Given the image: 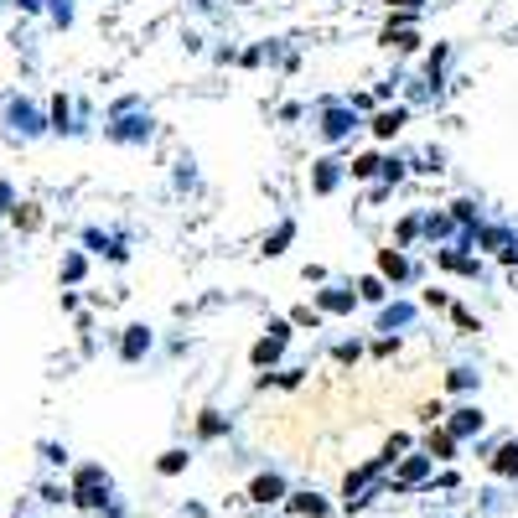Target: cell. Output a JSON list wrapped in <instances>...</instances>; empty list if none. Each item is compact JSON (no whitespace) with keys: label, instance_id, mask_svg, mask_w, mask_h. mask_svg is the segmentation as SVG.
<instances>
[{"label":"cell","instance_id":"1","mask_svg":"<svg viewBox=\"0 0 518 518\" xmlns=\"http://www.w3.org/2000/svg\"><path fill=\"white\" fill-rule=\"evenodd\" d=\"M311 125L322 135V146H342V140H353V130H363V119H357L353 98H316L311 104Z\"/></svg>","mask_w":518,"mask_h":518},{"label":"cell","instance_id":"2","mask_svg":"<svg viewBox=\"0 0 518 518\" xmlns=\"http://www.w3.org/2000/svg\"><path fill=\"white\" fill-rule=\"evenodd\" d=\"M285 347H291V322H275L264 337L254 342L249 363H254V368H270V363H280V353H285Z\"/></svg>","mask_w":518,"mask_h":518},{"label":"cell","instance_id":"3","mask_svg":"<svg viewBox=\"0 0 518 518\" xmlns=\"http://www.w3.org/2000/svg\"><path fill=\"white\" fill-rule=\"evenodd\" d=\"M378 275H384L388 285H409L420 270H415V259H409L405 249H378Z\"/></svg>","mask_w":518,"mask_h":518},{"label":"cell","instance_id":"4","mask_svg":"<svg viewBox=\"0 0 518 518\" xmlns=\"http://www.w3.org/2000/svg\"><path fill=\"white\" fill-rule=\"evenodd\" d=\"M342 177H347V166L332 161V156H322V161L311 166V192H316V197H332L342 187Z\"/></svg>","mask_w":518,"mask_h":518},{"label":"cell","instance_id":"5","mask_svg":"<svg viewBox=\"0 0 518 518\" xmlns=\"http://www.w3.org/2000/svg\"><path fill=\"white\" fill-rule=\"evenodd\" d=\"M285 498V477L280 471H264V477H254L249 482V502H259V508H270V502Z\"/></svg>","mask_w":518,"mask_h":518},{"label":"cell","instance_id":"6","mask_svg":"<svg viewBox=\"0 0 518 518\" xmlns=\"http://www.w3.org/2000/svg\"><path fill=\"white\" fill-rule=\"evenodd\" d=\"M357 295L347 291V285H326V291H316V311H332V316H342V311H353Z\"/></svg>","mask_w":518,"mask_h":518},{"label":"cell","instance_id":"7","mask_svg":"<svg viewBox=\"0 0 518 518\" xmlns=\"http://www.w3.org/2000/svg\"><path fill=\"white\" fill-rule=\"evenodd\" d=\"M150 353V326H125V342H119V357L125 363H140Z\"/></svg>","mask_w":518,"mask_h":518},{"label":"cell","instance_id":"8","mask_svg":"<svg viewBox=\"0 0 518 518\" xmlns=\"http://www.w3.org/2000/svg\"><path fill=\"white\" fill-rule=\"evenodd\" d=\"M405 119H409L405 104H399V109H378V114L368 119V130L378 135V140H388V135H399V130H405Z\"/></svg>","mask_w":518,"mask_h":518},{"label":"cell","instance_id":"9","mask_svg":"<svg viewBox=\"0 0 518 518\" xmlns=\"http://www.w3.org/2000/svg\"><path fill=\"white\" fill-rule=\"evenodd\" d=\"M446 430H451L456 440H467L471 430H482V409H477V405H461L451 420H446Z\"/></svg>","mask_w":518,"mask_h":518},{"label":"cell","instance_id":"10","mask_svg":"<svg viewBox=\"0 0 518 518\" xmlns=\"http://www.w3.org/2000/svg\"><path fill=\"white\" fill-rule=\"evenodd\" d=\"M425 456H430V461H451V456H456V436H451V430H430V436H425Z\"/></svg>","mask_w":518,"mask_h":518},{"label":"cell","instance_id":"11","mask_svg":"<svg viewBox=\"0 0 518 518\" xmlns=\"http://www.w3.org/2000/svg\"><path fill=\"white\" fill-rule=\"evenodd\" d=\"M357 301H368V306H384V301H388L384 275H363V280H357Z\"/></svg>","mask_w":518,"mask_h":518},{"label":"cell","instance_id":"12","mask_svg":"<svg viewBox=\"0 0 518 518\" xmlns=\"http://www.w3.org/2000/svg\"><path fill=\"white\" fill-rule=\"evenodd\" d=\"M436 259L446 264V270H461V275H471V280L482 275V259H467V254H456V249H440Z\"/></svg>","mask_w":518,"mask_h":518},{"label":"cell","instance_id":"13","mask_svg":"<svg viewBox=\"0 0 518 518\" xmlns=\"http://www.w3.org/2000/svg\"><path fill=\"white\" fill-rule=\"evenodd\" d=\"M420 316V311L409 306V301H399V306H384V316H378V332H388V326H409Z\"/></svg>","mask_w":518,"mask_h":518},{"label":"cell","instance_id":"14","mask_svg":"<svg viewBox=\"0 0 518 518\" xmlns=\"http://www.w3.org/2000/svg\"><path fill=\"white\" fill-rule=\"evenodd\" d=\"M451 223H482V202H477V197H456L451 202Z\"/></svg>","mask_w":518,"mask_h":518},{"label":"cell","instance_id":"15","mask_svg":"<svg viewBox=\"0 0 518 518\" xmlns=\"http://www.w3.org/2000/svg\"><path fill=\"white\" fill-rule=\"evenodd\" d=\"M378 171H384V156H373V150L347 166V177H353V181H368V177H378Z\"/></svg>","mask_w":518,"mask_h":518},{"label":"cell","instance_id":"16","mask_svg":"<svg viewBox=\"0 0 518 518\" xmlns=\"http://www.w3.org/2000/svg\"><path fill=\"white\" fill-rule=\"evenodd\" d=\"M420 228L430 233V239H446V233H456L451 212H425V218H420Z\"/></svg>","mask_w":518,"mask_h":518},{"label":"cell","instance_id":"17","mask_svg":"<svg viewBox=\"0 0 518 518\" xmlns=\"http://www.w3.org/2000/svg\"><path fill=\"white\" fill-rule=\"evenodd\" d=\"M492 471H502V477H513V471H518V440L498 446V456H492Z\"/></svg>","mask_w":518,"mask_h":518},{"label":"cell","instance_id":"18","mask_svg":"<svg viewBox=\"0 0 518 518\" xmlns=\"http://www.w3.org/2000/svg\"><path fill=\"white\" fill-rule=\"evenodd\" d=\"M223 430H228V420H223V415H218V409H202V420H197V436H202V440H212V436H223Z\"/></svg>","mask_w":518,"mask_h":518},{"label":"cell","instance_id":"19","mask_svg":"<svg viewBox=\"0 0 518 518\" xmlns=\"http://www.w3.org/2000/svg\"><path fill=\"white\" fill-rule=\"evenodd\" d=\"M295 239V223H280L270 239H264V254H285V243Z\"/></svg>","mask_w":518,"mask_h":518},{"label":"cell","instance_id":"20","mask_svg":"<svg viewBox=\"0 0 518 518\" xmlns=\"http://www.w3.org/2000/svg\"><path fill=\"white\" fill-rule=\"evenodd\" d=\"M291 508H295V513H311V518H322V513H326V502L316 498V492H295Z\"/></svg>","mask_w":518,"mask_h":518},{"label":"cell","instance_id":"21","mask_svg":"<svg viewBox=\"0 0 518 518\" xmlns=\"http://www.w3.org/2000/svg\"><path fill=\"white\" fill-rule=\"evenodd\" d=\"M384 47H394V52H415V47H420V36H415V32H384Z\"/></svg>","mask_w":518,"mask_h":518},{"label":"cell","instance_id":"22","mask_svg":"<svg viewBox=\"0 0 518 518\" xmlns=\"http://www.w3.org/2000/svg\"><path fill=\"white\" fill-rule=\"evenodd\" d=\"M477 378H482V373L471 368V363H461V368H451V378H446V384H451V388H471Z\"/></svg>","mask_w":518,"mask_h":518},{"label":"cell","instance_id":"23","mask_svg":"<svg viewBox=\"0 0 518 518\" xmlns=\"http://www.w3.org/2000/svg\"><path fill=\"white\" fill-rule=\"evenodd\" d=\"M187 461H192V456L181 451V446H171V451L161 456V471H166V477H171V471H181V467H187Z\"/></svg>","mask_w":518,"mask_h":518},{"label":"cell","instance_id":"24","mask_svg":"<svg viewBox=\"0 0 518 518\" xmlns=\"http://www.w3.org/2000/svg\"><path fill=\"white\" fill-rule=\"evenodd\" d=\"M451 316H456V326H461V332H482V322H477V316H471V311L451 306Z\"/></svg>","mask_w":518,"mask_h":518},{"label":"cell","instance_id":"25","mask_svg":"<svg viewBox=\"0 0 518 518\" xmlns=\"http://www.w3.org/2000/svg\"><path fill=\"white\" fill-rule=\"evenodd\" d=\"M357 353H363V342H337V363H357Z\"/></svg>","mask_w":518,"mask_h":518},{"label":"cell","instance_id":"26","mask_svg":"<svg viewBox=\"0 0 518 518\" xmlns=\"http://www.w3.org/2000/svg\"><path fill=\"white\" fill-rule=\"evenodd\" d=\"M394 5H399V11H415V5H420V0H388V11H394Z\"/></svg>","mask_w":518,"mask_h":518}]
</instances>
